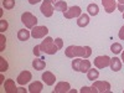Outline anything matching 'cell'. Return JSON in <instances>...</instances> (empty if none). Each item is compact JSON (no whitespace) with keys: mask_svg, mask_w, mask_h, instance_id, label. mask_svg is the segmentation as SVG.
Instances as JSON below:
<instances>
[{"mask_svg":"<svg viewBox=\"0 0 124 93\" xmlns=\"http://www.w3.org/2000/svg\"><path fill=\"white\" fill-rule=\"evenodd\" d=\"M65 54L68 58H75V57H82V58H88L92 55V50L89 46H75L71 45L65 50Z\"/></svg>","mask_w":124,"mask_h":93,"instance_id":"cell-1","label":"cell"},{"mask_svg":"<svg viewBox=\"0 0 124 93\" xmlns=\"http://www.w3.org/2000/svg\"><path fill=\"white\" fill-rule=\"evenodd\" d=\"M40 50L41 52L44 54H47V55H55L57 51H58V47L55 42V40L52 37H45V40H42V42L40 44Z\"/></svg>","mask_w":124,"mask_h":93,"instance_id":"cell-2","label":"cell"},{"mask_svg":"<svg viewBox=\"0 0 124 93\" xmlns=\"http://www.w3.org/2000/svg\"><path fill=\"white\" fill-rule=\"evenodd\" d=\"M72 68L77 72L86 73V72H88V70L91 68V62L87 58H82V57L72 60Z\"/></svg>","mask_w":124,"mask_h":93,"instance_id":"cell-3","label":"cell"},{"mask_svg":"<svg viewBox=\"0 0 124 93\" xmlns=\"http://www.w3.org/2000/svg\"><path fill=\"white\" fill-rule=\"evenodd\" d=\"M37 21H39L37 17L35 15H32L31 13H29V11H26V13H24L21 15V23L27 29H32V27L37 26Z\"/></svg>","mask_w":124,"mask_h":93,"instance_id":"cell-4","label":"cell"},{"mask_svg":"<svg viewBox=\"0 0 124 93\" xmlns=\"http://www.w3.org/2000/svg\"><path fill=\"white\" fill-rule=\"evenodd\" d=\"M54 10L55 8L52 6V3L51 0H42V4H41V8H40V11L45 17H51L54 14Z\"/></svg>","mask_w":124,"mask_h":93,"instance_id":"cell-5","label":"cell"},{"mask_svg":"<svg viewBox=\"0 0 124 93\" xmlns=\"http://www.w3.org/2000/svg\"><path fill=\"white\" fill-rule=\"evenodd\" d=\"M48 34V29L46 26H35L31 29V36L34 39H44Z\"/></svg>","mask_w":124,"mask_h":93,"instance_id":"cell-6","label":"cell"},{"mask_svg":"<svg viewBox=\"0 0 124 93\" xmlns=\"http://www.w3.org/2000/svg\"><path fill=\"white\" fill-rule=\"evenodd\" d=\"M81 15H82V10L79 6H71L63 13L65 19H75V17H79Z\"/></svg>","mask_w":124,"mask_h":93,"instance_id":"cell-7","label":"cell"},{"mask_svg":"<svg viewBox=\"0 0 124 93\" xmlns=\"http://www.w3.org/2000/svg\"><path fill=\"white\" fill-rule=\"evenodd\" d=\"M30 79H32V75H31V72L30 71H23V72H20L16 81H17V83L20 86H24L26 83H29Z\"/></svg>","mask_w":124,"mask_h":93,"instance_id":"cell-8","label":"cell"},{"mask_svg":"<svg viewBox=\"0 0 124 93\" xmlns=\"http://www.w3.org/2000/svg\"><path fill=\"white\" fill-rule=\"evenodd\" d=\"M93 87H96L99 93H104V92H110V83L107 81H94Z\"/></svg>","mask_w":124,"mask_h":93,"instance_id":"cell-9","label":"cell"},{"mask_svg":"<svg viewBox=\"0 0 124 93\" xmlns=\"http://www.w3.org/2000/svg\"><path fill=\"white\" fill-rule=\"evenodd\" d=\"M109 63H110V57H108L106 55L104 56H98V57L94 58V66L97 68H104V67L109 66Z\"/></svg>","mask_w":124,"mask_h":93,"instance_id":"cell-10","label":"cell"},{"mask_svg":"<svg viewBox=\"0 0 124 93\" xmlns=\"http://www.w3.org/2000/svg\"><path fill=\"white\" fill-rule=\"evenodd\" d=\"M70 89H71L70 83L63 81V82H58L52 92H54V93H67V92H70Z\"/></svg>","mask_w":124,"mask_h":93,"instance_id":"cell-11","label":"cell"},{"mask_svg":"<svg viewBox=\"0 0 124 93\" xmlns=\"http://www.w3.org/2000/svg\"><path fill=\"white\" fill-rule=\"evenodd\" d=\"M42 81L45 82V85H47V86H54L55 82H56V77H55V75L52 73V72L45 71L42 73Z\"/></svg>","mask_w":124,"mask_h":93,"instance_id":"cell-12","label":"cell"},{"mask_svg":"<svg viewBox=\"0 0 124 93\" xmlns=\"http://www.w3.org/2000/svg\"><path fill=\"white\" fill-rule=\"evenodd\" d=\"M102 5H103V8H104L107 14H112L117 8L116 0H102Z\"/></svg>","mask_w":124,"mask_h":93,"instance_id":"cell-13","label":"cell"},{"mask_svg":"<svg viewBox=\"0 0 124 93\" xmlns=\"http://www.w3.org/2000/svg\"><path fill=\"white\" fill-rule=\"evenodd\" d=\"M3 86H4V89H5L6 93H16V91H17V88H16V86H15V82H14V79H11V78L6 79L5 83H4Z\"/></svg>","mask_w":124,"mask_h":93,"instance_id":"cell-14","label":"cell"},{"mask_svg":"<svg viewBox=\"0 0 124 93\" xmlns=\"http://www.w3.org/2000/svg\"><path fill=\"white\" fill-rule=\"evenodd\" d=\"M42 89H44V85H42V82H40V81H35L34 83H31L29 86L30 93H40V92H42Z\"/></svg>","mask_w":124,"mask_h":93,"instance_id":"cell-15","label":"cell"},{"mask_svg":"<svg viewBox=\"0 0 124 93\" xmlns=\"http://www.w3.org/2000/svg\"><path fill=\"white\" fill-rule=\"evenodd\" d=\"M109 67H110L112 71H114V72L120 71V68H122V61H120V58H118V57H113V58H110Z\"/></svg>","mask_w":124,"mask_h":93,"instance_id":"cell-16","label":"cell"},{"mask_svg":"<svg viewBox=\"0 0 124 93\" xmlns=\"http://www.w3.org/2000/svg\"><path fill=\"white\" fill-rule=\"evenodd\" d=\"M88 24H89V15L88 14H82L77 20V25L79 27H86Z\"/></svg>","mask_w":124,"mask_h":93,"instance_id":"cell-17","label":"cell"},{"mask_svg":"<svg viewBox=\"0 0 124 93\" xmlns=\"http://www.w3.org/2000/svg\"><path fill=\"white\" fill-rule=\"evenodd\" d=\"M32 67L36 70V71H42L45 70L46 67V62L44 60H41V58H36L32 61Z\"/></svg>","mask_w":124,"mask_h":93,"instance_id":"cell-18","label":"cell"},{"mask_svg":"<svg viewBox=\"0 0 124 93\" xmlns=\"http://www.w3.org/2000/svg\"><path fill=\"white\" fill-rule=\"evenodd\" d=\"M30 36H31V32H30L29 30L23 29V30H19L17 31V39L20 41H27L30 39Z\"/></svg>","mask_w":124,"mask_h":93,"instance_id":"cell-19","label":"cell"},{"mask_svg":"<svg viewBox=\"0 0 124 93\" xmlns=\"http://www.w3.org/2000/svg\"><path fill=\"white\" fill-rule=\"evenodd\" d=\"M98 77H99L98 70H96V68H89V70H88V72H87V78H88L89 81H96Z\"/></svg>","mask_w":124,"mask_h":93,"instance_id":"cell-20","label":"cell"},{"mask_svg":"<svg viewBox=\"0 0 124 93\" xmlns=\"http://www.w3.org/2000/svg\"><path fill=\"white\" fill-rule=\"evenodd\" d=\"M87 11H88V15H92V16H96L98 15L99 13V8L97 4H89L87 6Z\"/></svg>","mask_w":124,"mask_h":93,"instance_id":"cell-21","label":"cell"},{"mask_svg":"<svg viewBox=\"0 0 124 93\" xmlns=\"http://www.w3.org/2000/svg\"><path fill=\"white\" fill-rule=\"evenodd\" d=\"M55 10L56 11H61V13H65L66 10L68 9L67 8V4H66V1H62V0H60V1H57L56 4H55Z\"/></svg>","mask_w":124,"mask_h":93,"instance_id":"cell-22","label":"cell"},{"mask_svg":"<svg viewBox=\"0 0 124 93\" xmlns=\"http://www.w3.org/2000/svg\"><path fill=\"white\" fill-rule=\"evenodd\" d=\"M9 68V63H8V61L3 57V56H0V72H6Z\"/></svg>","mask_w":124,"mask_h":93,"instance_id":"cell-23","label":"cell"},{"mask_svg":"<svg viewBox=\"0 0 124 93\" xmlns=\"http://www.w3.org/2000/svg\"><path fill=\"white\" fill-rule=\"evenodd\" d=\"M3 8L6 10H11L15 8V0H3Z\"/></svg>","mask_w":124,"mask_h":93,"instance_id":"cell-24","label":"cell"},{"mask_svg":"<svg viewBox=\"0 0 124 93\" xmlns=\"http://www.w3.org/2000/svg\"><path fill=\"white\" fill-rule=\"evenodd\" d=\"M122 50H123V48H122V45L118 44V42H114V44L110 46V51H112V52L114 54V55L120 54V52H122Z\"/></svg>","mask_w":124,"mask_h":93,"instance_id":"cell-25","label":"cell"},{"mask_svg":"<svg viewBox=\"0 0 124 93\" xmlns=\"http://www.w3.org/2000/svg\"><path fill=\"white\" fill-rule=\"evenodd\" d=\"M79 92L81 93H98V91H97V88L96 87H82L81 89H79Z\"/></svg>","mask_w":124,"mask_h":93,"instance_id":"cell-26","label":"cell"},{"mask_svg":"<svg viewBox=\"0 0 124 93\" xmlns=\"http://www.w3.org/2000/svg\"><path fill=\"white\" fill-rule=\"evenodd\" d=\"M5 45H6V37L4 36V34H0V52H3L5 50Z\"/></svg>","mask_w":124,"mask_h":93,"instance_id":"cell-27","label":"cell"},{"mask_svg":"<svg viewBox=\"0 0 124 93\" xmlns=\"http://www.w3.org/2000/svg\"><path fill=\"white\" fill-rule=\"evenodd\" d=\"M9 27V24L6 20H0V32H4V31H6Z\"/></svg>","mask_w":124,"mask_h":93,"instance_id":"cell-28","label":"cell"},{"mask_svg":"<svg viewBox=\"0 0 124 93\" xmlns=\"http://www.w3.org/2000/svg\"><path fill=\"white\" fill-rule=\"evenodd\" d=\"M41 54H42V52H41V50H40V45L35 46V47H34V55H35L36 57H40Z\"/></svg>","mask_w":124,"mask_h":93,"instance_id":"cell-29","label":"cell"},{"mask_svg":"<svg viewBox=\"0 0 124 93\" xmlns=\"http://www.w3.org/2000/svg\"><path fill=\"white\" fill-rule=\"evenodd\" d=\"M55 42H56V45H57V47H58V50H61L62 48V46H63V41H62V39H55Z\"/></svg>","mask_w":124,"mask_h":93,"instance_id":"cell-30","label":"cell"},{"mask_svg":"<svg viewBox=\"0 0 124 93\" xmlns=\"http://www.w3.org/2000/svg\"><path fill=\"white\" fill-rule=\"evenodd\" d=\"M118 35H119V39L124 41V26H122V29L119 30V34Z\"/></svg>","mask_w":124,"mask_h":93,"instance_id":"cell-31","label":"cell"},{"mask_svg":"<svg viewBox=\"0 0 124 93\" xmlns=\"http://www.w3.org/2000/svg\"><path fill=\"white\" fill-rule=\"evenodd\" d=\"M117 8H118V10H119V11L124 13V4H118V5H117Z\"/></svg>","mask_w":124,"mask_h":93,"instance_id":"cell-32","label":"cell"},{"mask_svg":"<svg viewBox=\"0 0 124 93\" xmlns=\"http://www.w3.org/2000/svg\"><path fill=\"white\" fill-rule=\"evenodd\" d=\"M16 93H26V89H25V88H23V87H20V88H17Z\"/></svg>","mask_w":124,"mask_h":93,"instance_id":"cell-33","label":"cell"},{"mask_svg":"<svg viewBox=\"0 0 124 93\" xmlns=\"http://www.w3.org/2000/svg\"><path fill=\"white\" fill-rule=\"evenodd\" d=\"M4 85V75H3V72L0 73V86Z\"/></svg>","mask_w":124,"mask_h":93,"instance_id":"cell-34","label":"cell"},{"mask_svg":"<svg viewBox=\"0 0 124 93\" xmlns=\"http://www.w3.org/2000/svg\"><path fill=\"white\" fill-rule=\"evenodd\" d=\"M41 0H29V3L31 4V5H35V4H37V3H40Z\"/></svg>","mask_w":124,"mask_h":93,"instance_id":"cell-35","label":"cell"},{"mask_svg":"<svg viewBox=\"0 0 124 93\" xmlns=\"http://www.w3.org/2000/svg\"><path fill=\"white\" fill-rule=\"evenodd\" d=\"M122 61L124 62V51H122Z\"/></svg>","mask_w":124,"mask_h":93,"instance_id":"cell-36","label":"cell"},{"mask_svg":"<svg viewBox=\"0 0 124 93\" xmlns=\"http://www.w3.org/2000/svg\"><path fill=\"white\" fill-rule=\"evenodd\" d=\"M76 92H77L76 89H70V93H76Z\"/></svg>","mask_w":124,"mask_h":93,"instance_id":"cell-37","label":"cell"},{"mask_svg":"<svg viewBox=\"0 0 124 93\" xmlns=\"http://www.w3.org/2000/svg\"><path fill=\"white\" fill-rule=\"evenodd\" d=\"M57 1H60V0H51V3H54V4H56Z\"/></svg>","mask_w":124,"mask_h":93,"instance_id":"cell-38","label":"cell"},{"mask_svg":"<svg viewBox=\"0 0 124 93\" xmlns=\"http://www.w3.org/2000/svg\"><path fill=\"white\" fill-rule=\"evenodd\" d=\"M119 1V4H124V0H118Z\"/></svg>","mask_w":124,"mask_h":93,"instance_id":"cell-39","label":"cell"},{"mask_svg":"<svg viewBox=\"0 0 124 93\" xmlns=\"http://www.w3.org/2000/svg\"><path fill=\"white\" fill-rule=\"evenodd\" d=\"M123 19H124V13H123Z\"/></svg>","mask_w":124,"mask_h":93,"instance_id":"cell-40","label":"cell"},{"mask_svg":"<svg viewBox=\"0 0 124 93\" xmlns=\"http://www.w3.org/2000/svg\"><path fill=\"white\" fill-rule=\"evenodd\" d=\"M123 93H124V91H123Z\"/></svg>","mask_w":124,"mask_h":93,"instance_id":"cell-41","label":"cell"}]
</instances>
